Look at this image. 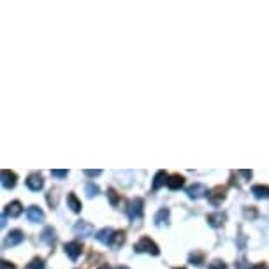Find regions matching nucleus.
Listing matches in <instances>:
<instances>
[{
    "label": "nucleus",
    "mask_w": 269,
    "mask_h": 269,
    "mask_svg": "<svg viewBox=\"0 0 269 269\" xmlns=\"http://www.w3.org/2000/svg\"><path fill=\"white\" fill-rule=\"evenodd\" d=\"M134 250H136V254H150V255H159L160 254L159 246H157L150 238H146V236L141 238L139 241L136 243Z\"/></svg>",
    "instance_id": "obj_1"
},
{
    "label": "nucleus",
    "mask_w": 269,
    "mask_h": 269,
    "mask_svg": "<svg viewBox=\"0 0 269 269\" xmlns=\"http://www.w3.org/2000/svg\"><path fill=\"white\" fill-rule=\"evenodd\" d=\"M127 213L132 220H138V218H143V213H144V208H143V199L136 197V199L130 201L129 208H127Z\"/></svg>",
    "instance_id": "obj_2"
},
{
    "label": "nucleus",
    "mask_w": 269,
    "mask_h": 269,
    "mask_svg": "<svg viewBox=\"0 0 269 269\" xmlns=\"http://www.w3.org/2000/svg\"><path fill=\"white\" fill-rule=\"evenodd\" d=\"M225 194H227V188L225 187H215L213 190H209L208 194V199L213 206H220L222 201L225 199Z\"/></svg>",
    "instance_id": "obj_3"
},
{
    "label": "nucleus",
    "mask_w": 269,
    "mask_h": 269,
    "mask_svg": "<svg viewBox=\"0 0 269 269\" xmlns=\"http://www.w3.org/2000/svg\"><path fill=\"white\" fill-rule=\"evenodd\" d=\"M64 250H65V254L69 255L70 260H78V257H80L83 252V245L80 241H70V243H65Z\"/></svg>",
    "instance_id": "obj_4"
},
{
    "label": "nucleus",
    "mask_w": 269,
    "mask_h": 269,
    "mask_svg": "<svg viewBox=\"0 0 269 269\" xmlns=\"http://www.w3.org/2000/svg\"><path fill=\"white\" fill-rule=\"evenodd\" d=\"M27 187L32 190V192H39L41 188L44 187V180L39 172H32L30 176L27 178Z\"/></svg>",
    "instance_id": "obj_5"
},
{
    "label": "nucleus",
    "mask_w": 269,
    "mask_h": 269,
    "mask_svg": "<svg viewBox=\"0 0 269 269\" xmlns=\"http://www.w3.org/2000/svg\"><path fill=\"white\" fill-rule=\"evenodd\" d=\"M95 238H97V241L102 243V245L111 246V243H113V238H114V230L109 229V227H106V229H101V230H99Z\"/></svg>",
    "instance_id": "obj_6"
},
{
    "label": "nucleus",
    "mask_w": 269,
    "mask_h": 269,
    "mask_svg": "<svg viewBox=\"0 0 269 269\" xmlns=\"http://www.w3.org/2000/svg\"><path fill=\"white\" fill-rule=\"evenodd\" d=\"M16 181H18V176H16V172L4 169V171H2V187L7 188V190H11V188L16 187Z\"/></svg>",
    "instance_id": "obj_7"
},
{
    "label": "nucleus",
    "mask_w": 269,
    "mask_h": 269,
    "mask_svg": "<svg viewBox=\"0 0 269 269\" xmlns=\"http://www.w3.org/2000/svg\"><path fill=\"white\" fill-rule=\"evenodd\" d=\"M23 241H25L23 230L16 229V230H11V233L7 234V238H6V246H16V245H20V243H23Z\"/></svg>",
    "instance_id": "obj_8"
},
{
    "label": "nucleus",
    "mask_w": 269,
    "mask_h": 269,
    "mask_svg": "<svg viewBox=\"0 0 269 269\" xmlns=\"http://www.w3.org/2000/svg\"><path fill=\"white\" fill-rule=\"evenodd\" d=\"M187 194H188L190 199H201V197H204L206 194H209V192L202 183H194L192 187L187 190Z\"/></svg>",
    "instance_id": "obj_9"
},
{
    "label": "nucleus",
    "mask_w": 269,
    "mask_h": 269,
    "mask_svg": "<svg viewBox=\"0 0 269 269\" xmlns=\"http://www.w3.org/2000/svg\"><path fill=\"white\" fill-rule=\"evenodd\" d=\"M22 202L20 201H12L9 202V204L6 206V209H4V217H11V218H16V217H20L22 215Z\"/></svg>",
    "instance_id": "obj_10"
},
{
    "label": "nucleus",
    "mask_w": 269,
    "mask_h": 269,
    "mask_svg": "<svg viewBox=\"0 0 269 269\" xmlns=\"http://www.w3.org/2000/svg\"><path fill=\"white\" fill-rule=\"evenodd\" d=\"M74 233H76L78 236H83V238H86V236H92L93 234V225L88 222H83L80 220L74 225Z\"/></svg>",
    "instance_id": "obj_11"
},
{
    "label": "nucleus",
    "mask_w": 269,
    "mask_h": 269,
    "mask_svg": "<svg viewBox=\"0 0 269 269\" xmlns=\"http://www.w3.org/2000/svg\"><path fill=\"white\" fill-rule=\"evenodd\" d=\"M27 218L34 223H41V222H44V213H43V209L37 208V206H30V208L27 209Z\"/></svg>",
    "instance_id": "obj_12"
},
{
    "label": "nucleus",
    "mask_w": 269,
    "mask_h": 269,
    "mask_svg": "<svg viewBox=\"0 0 269 269\" xmlns=\"http://www.w3.org/2000/svg\"><path fill=\"white\" fill-rule=\"evenodd\" d=\"M41 241L46 243V245L53 246L56 243V233L53 227H46V229L43 230V234H41Z\"/></svg>",
    "instance_id": "obj_13"
},
{
    "label": "nucleus",
    "mask_w": 269,
    "mask_h": 269,
    "mask_svg": "<svg viewBox=\"0 0 269 269\" xmlns=\"http://www.w3.org/2000/svg\"><path fill=\"white\" fill-rule=\"evenodd\" d=\"M169 181V176L165 171H159L155 175V178H153V190H159L160 187H164V185H167Z\"/></svg>",
    "instance_id": "obj_14"
},
{
    "label": "nucleus",
    "mask_w": 269,
    "mask_h": 269,
    "mask_svg": "<svg viewBox=\"0 0 269 269\" xmlns=\"http://www.w3.org/2000/svg\"><path fill=\"white\" fill-rule=\"evenodd\" d=\"M185 185V178L181 176V175H172V176H169V181H167V187L171 188V190H178V188H181Z\"/></svg>",
    "instance_id": "obj_15"
},
{
    "label": "nucleus",
    "mask_w": 269,
    "mask_h": 269,
    "mask_svg": "<svg viewBox=\"0 0 269 269\" xmlns=\"http://www.w3.org/2000/svg\"><path fill=\"white\" fill-rule=\"evenodd\" d=\"M169 209H165V208H162L159 211V213L155 215V225H169Z\"/></svg>",
    "instance_id": "obj_16"
},
{
    "label": "nucleus",
    "mask_w": 269,
    "mask_h": 269,
    "mask_svg": "<svg viewBox=\"0 0 269 269\" xmlns=\"http://www.w3.org/2000/svg\"><path fill=\"white\" fill-rule=\"evenodd\" d=\"M225 215L223 213H213V215H208V218H206V220H208V223L211 227H220L223 222H225Z\"/></svg>",
    "instance_id": "obj_17"
},
{
    "label": "nucleus",
    "mask_w": 269,
    "mask_h": 269,
    "mask_svg": "<svg viewBox=\"0 0 269 269\" xmlns=\"http://www.w3.org/2000/svg\"><path fill=\"white\" fill-rule=\"evenodd\" d=\"M67 204H69V208L74 211V213H80L81 208H83L81 201L76 197V194H67Z\"/></svg>",
    "instance_id": "obj_18"
},
{
    "label": "nucleus",
    "mask_w": 269,
    "mask_h": 269,
    "mask_svg": "<svg viewBox=\"0 0 269 269\" xmlns=\"http://www.w3.org/2000/svg\"><path fill=\"white\" fill-rule=\"evenodd\" d=\"M252 194H254L257 199H269V187H264V185H255L252 188Z\"/></svg>",
    "instance_id": "obj_19"
},
{
    "label": "nucleus",
    "mask_w": 269,
    "mask_h": 269,
    "mask_svg": "<svg viewBox=\"0 0 269 269\" xmlns=\"http://www.w3.org/2000/svg\"><path fill=\"white\" fill-rule=\"evenodd\" d=\"M123 243H125V233H123V230H117V233H114V238H113L111 246H113L114 250H118V248L122 246Z\"/></svg>",
    "instance_id": "obj_20"
},
{
    "label": "nucleus",
    "mask_w": 269,
    "mask_h": 269,
    "mask_svg": "<svg viewBox=\"0 0 269 269\" xmlns=\"http://www.w3.org/2000/svg\"><path fill=\"white\" fill-rule=\"evenodd\" d=\"M85 190H86V196H88V197H93V196H97V194L101 192V188H99L95 183H92V181H90V183H86Z\"/></svg>",
    "instance_id": "obj_21"
},
{
    "label": "nucleus",
    "mask_w": 269,
    "mask_h": 269,
    "mask_svg": "<svg viewBox=\"0 0 269 269\" xmlns=\"http://www.w3.org/2000/svg\"><path fill=\"white\" fill-rule=\"evenodd\" d=\"M236 269H266L264 264H260V266H252V264H248L246 260H239L238 264H236Z\"/></svg>",
    "instance_id": "obj_22"
},
{
    "label": "nucleus",
    "mask_w": 269,
    "mask_h": 269,
    "mask_svg": "<svg viewBox=\"0 0 269 269\" xmlns=\"http://www.w3.org/2000/svg\"><path fill=\"white\" fill-rule=\"evenodd\" d=\"M202 260H204V254H201V252H194V254H190V262L196 264V266H201Z\"/></svg>",
    "instance_id": "obj_23"
},
{
    "label": "nucleus",
    "mask_w": 269,
    "mask_h": 269,
    "mask_svg": "<svg viewBox=\"0 0 269 269\" xmlns=\"http://www.w3.org/2000/svg\"><path fill=\"white\" fill-rule=\"evenodd\" d=\"M107 199L111 201V204H113V206H118L120 197H118L117 190H113V188H109V190H107Z\"/></svg>",
    "instance_id": "obj_24"
},
{
    "label": "nucleus",
    "mask_w": 269,
    "mask_h": 269,
    "mask_svg": "<svg viewBox=\"0 0 269 269\" xmlns=\"http://www.w3.org/2000/svg\"><path fill=\"white\" fill-rule=\"evenodd\" d=\"M27 269H44V260L39 259V257H35V259L32 260V262L27 266Z\"/></svg>",
    "instance_id": "obj_25"
},
{
    "label": "nucleus",
    "mask_w": 269,
    "mask_h": 269,
    "mask_svg": "<svg viewBox=\"0 0 269 269\" xmlns=\"http://www.w3.org/2000/svg\"><path fill=\"white\" fill-rule=\"evenodd\" d=\"M51 175L55 176V178H65V176L69 175V171H60V169H53Z\"/></svg>",
    "instance_id": "obj_26"
},
{
    "label": "nucleus",
    "mask_w": 269,
    "mask_h": 269,
    "mask_svg": "<svg viewBox=\"0 0 269 269\" xmlns=\"http://www.w3.org/2000/svg\"><path fill=\"white\" fill-rule=\"evenodd\" d=\"M208 269H225V264H223L222 260H215L213 264H209Z\"/></svg>",
    "instance_id": "obj_27"
},
{
    "label": "nucleus",
    "mask_w": 269,
    "mask_h": 269,
    "mask_svg": "<svg viewBox=\"0 0 269 269\" xmlns=\"http://www.w3.org/2000/svg\"><path fill=\"white\" fill-rule=\"evenodd\" d=\"M245 217L246 218H255V217H257V209H255V208H250V209H245Z\"/></svg>",
    "instance_id": "obj_28"
},
{
    "label": "nucleus",
    "mask_w": 269,
    "mask_h": 269,
    "mask_svg": "<svg viewBox=\"0 0 269 269\" xmlns=\"http://www.w3.org/2000/svg\"><path fill=\"white\" fill-rule=\"evenodd\" d=\"M0 269H16V267H14V264L7 262V260H2V262H0Z\"/></svg>",
    "instance_id": "obj_29"
},
{
    "label": "nucleus",
    "mask_w": 269,
    "mask_h": 269,
    "mask_svg": "<svg viewBox=\"0 0 269 269\" xmlns=\"http://www.w3.org/2000/svg\"><path fill=\"white\" fill-rule=\"evenodd\" d=\"M85 175L86 176H99V175H102V171H101V169H97V171H90V169H86Z\"/></svg>",
    "instance_id": "obj_30"
},
{
    "label": "nucleus",
    "mask_w": 269,
    "mask_h": 269,
    "mask_svg": "<svg viewBox=\"0 0 269 269\" xmlns=\"http://www.w3.org/2000/svg\"><path fill=\"white\" fill-rule=\"evenodd\" d=\"M117 269H129V267H127V266H120V267H117Z\"/></svg>",
    "instance_id": "obj_31"
},
{
    "label": "nucleus",
    "mask_w": 269,
    "mask_h": 269,
    "mask_svg": "<svg viewBox=\"0 0 269 269\" xmlns=\"http://www.w3.org/2000/svg\"><path fill=\"white\" fill-rule=\"evenodd\" d=\"M175 269H183V267H175Z\"/></svg>",
    "instance_id": "obj_32"
}]
</instances>
